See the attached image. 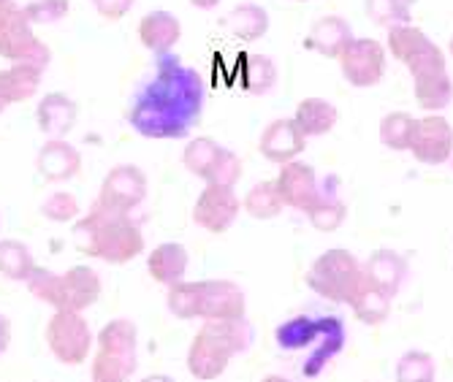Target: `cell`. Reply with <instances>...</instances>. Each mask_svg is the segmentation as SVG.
Masks as SVG:
<instances>
[{
    "label": "cell",
    "mask_w": 453,
    "mask_h": 382,
    "mask_svg": "<svg viewBox=\"0 0 453 382\" xmlns=\"http://www.w3.org/2000/svg\"><path fill=\"white\" fill-rule=\"evenodd\" d=\"M203 111V84L196 68L160 55L150 79L134 93L128 122L144 139H185Z\"/></svg>",
    "instance_id": "cell-1"
},
{
    "label": "cell",
    "mask_w": 453,
    "mask_h": 382,
    "mask_svg": "<svg viewBox=\"0 0 453 382\" xmlns=\"http://www.w3.org/2000/svg\"><path fill=\"white\" fill-rule=\"evenodd\" d=\"M73 244L88 258H98L111 266H126L144 252V233L131 215H117L104 206H93L88 218L76 220Z\"/></svg>",
    "instance_id": "cell-2"
},
{
    "label": "cell",
    "mask_w": 453,
    "mask_h": 382,
    "mask_svg": "<svg viewBox=\"0 0 453 382\" xmlns=\"http://www.w3.org/2000/svg\"><path fill=\"white\" fill-rule=\"evenodd\" d=\"M253 342V328L242 320H207L188 348V371L201 382L218 379L234 355L244 353Z\"/></svg>",
    "instance_id": "cell-3"
},
{
    "label": "cell",
    "mask_w": 453,
    "mask_h": 382,
    "mask_svg": "<svg viewBox=\"0 0 453 382\" xmlns=\"http://www.w3.org/2000/svg\"><path fill=\"white\" fill-rule=\"evenodd\" d=\"M30 295H35L38 302L50 304L55 312H85L101 299V277L90 266H71L65 274H55L50 269L35 266V271L27 279Z\"/></svg>",
    "instance_id": "cell-4"
},
{
    "label": "cell",
    "mask_w": 453,
    "mask_h": 382,
    "mask_svg": "<svg viewBox=\"0 0 453 382\" xmlns=\"http://www.w3.org/2000/svg\"><path fill=\"white\" fill-rule=\"evenodd\" d=\"M139 331L128 317L109 320L96 336V358L90 366L93 382H128L136 371Z\"/></svg>",
    "instance_id": "cell-5"
},
{
    "label": "cell",
    "mask_w": 453,
    "mask_h": 382,
    "mask_svg": "<svg viewBox=\"0 0 453 382\" xmlns=\"http://www.w3.org/2000/svg\"><path fill=\"white\" fill-rule=\"evenodd\" d=\"M304 282L312 293L320 295V299L350 307L356 302L358 290L364 287V269L353 252L334 247L323 252L320 258H315Z\"/></svg>",
    "instance_id": "cell-6"
},
{
    "label": "cell",
    "mask_w": 453,
    "mask_h": 382,
    "mask_svg": "<svg viewBox=\"0 0 453 382\" xmlns=\"http://www.w3.org/2000/svg\"><path fill=\"white\" fill-rule=\"evenodd\" d=\"M44 339H47L50 353L63 366H79V363H85L88 355H90V350H93V342H96V336L90 331L88 317H81L79 312H63V309H58L50 317L47 331H44Z\"/></svg>",
    "instance_id": "cell-7"
},
{
    "label": "cell",
    "mask_w": 453,
    "mask_h": 382,
    "mask_svg": "<svg viewBox=\"0 0 453 382\" xmlns=\"http://www.w3.org/2000/svg\"><path fill=\"white\" fill-rule=\"evenodd\" d=\"M388 50H391V57H396L399 63L407 65L413 81L445 71L442 50L413 25L388 27Z\"/></svg>",
    "instance_id": "cell-8"
},
{
    "label": "cell",
    "mask_w": 453,
    "mask_h": 382,
    "mask_svg": "<svg viewBox=\"0 0 453 382\" xmlns=\"http://www.w3.org/2000/svg\"><path fill=\"white\" fill-rule=\"evenodd\" d=\"M0 57H6L12 65H33L44 71L52 60V52L44 41H38L33 33V25L22 14V9L12 11L6 19H0Z\"/></svg>",
    "instance_id": "cell-9"
},
{
    "label": "cell",
    "mask_w": 453,
    "mask_h": 382,
    "mask_svg": "<svg viewBox=\"0 0 453 382\" xmlns=\"http://www.w3.org/2000/svg\"><path fill=\"white\" fill-rule=\"evenodd\" d=\"M147 198V174L139 165H114L104 177L98 190V206L117 211V215H131L136 206Z\"/></svg>",
    "instance_id": "cell-10"
},
{
    "label": "cell",
    "mask_w": 453,
    "mask_h": 382,
    "mask_svg": "<svg viewBox=\"0 0 453 382\" xmlns=\"http://www.w3.org/2000/svg\"><path fill=\"white\" fill-rule=\"evenodd\" d=\"M337 60L353 88H375L386 73V50L375 38H353Z\"/></svg>",
    "instance_id": "cell-11"
},
{
    "label": "cell",
    "mask_w": 453,
    "mask_h": 382,
    "mask_svg": "<svg viewBox=\"0 0 453 382\" xmlns=\"http://www.w3.org/2000/svg\"><path fill=\"white\" fill-rule=\"evenodd\" d=\"M242 211V201L231 187L207 185L196 198L193 206V223L207 233H226Z\"/></svg>",
    "instance_id": "cell-12"
},
{
    "label": "cell",
    "mask_w": 453,
    "mask_h": 382,
    "mask_svg": "<svg viewBox=\"0 0 453 382\" xmlns=\"http://www.w3.org/2000/svg\"><path fill=\"white\" fill-rule=\"evenodd\" d=\"M410 152L418 163L440 165L453 155V127L440 114H426L416 119V131L410 139Z\"/></svg>",
    "instance_id": "cell-13"
},
{
    "label": "cell",
    "mask_w": 453,
    "mask_h": 382,
    "mask_svg": "<svg viewBox=\"0 0 453 382\" xmlns=\"http://www.w3.org/2000/svg\"><path fill=\"white\" fill-rule=\"evenodd\" d=\"M247 312L244 290L231 279H201L198 317L207 320H242Z\"/></svg>",
    "instance_id": "cell-14"
},
{
    "label": "cell",
    "mask_w": 453,
    "mask_h": 382,
    "mask_svg": "<svg viewBox=\"0 0 453 382\" xmlns=\"http://www.w3.org/2000/svg\"><path fill=\"white\" fill-rule=\"evenodd\" d=\"M274 187H277V193H280L285 206L299 209V211H307L318 201V195H320L318 177L312 172V165L299 163V160H291V163L280 165V174L274 180Z\"/></svg>",
    "instance_id": "cell-15"
},
{
    "label": "cell",
    "mask_w": 453,
    "mask_h": 382,
    "mask_svg": "<svg viewBox=\"0 0 453 382\" xmlns=\"http://www.w3.org/2000/svg\"><path fill=\"white\" fill-rule=\"evenodd\" d=\"M307 147V139L302 136V131L296 127L294 119H274L264 127V134L258 139V149L266 160L285 165L296 160Z\"/></svg>",
    "instance_id": "cell-16"
},
{
    "label": "cell",
    "mask_w": 453,
    "mask_h": 382,
    "mask_svg": "<svg viewBox=\"0 0 453 382\" xmlns=\"http://www.w3.org/2000/svg\"><path fill=\"white\" fill-rule=\"evenodd\" d=\"M35 165H38V174L44 177V180H50V182H68V180H73L79 174L81 155L65 139H50L44 147L38 149Z\"/></svg>",
    "instance_id": "cell-17"
},
{
    "label": "cell",
    "mask_w": 453,
    "mask_h": 382,
    "mask_svg": "<svg viewBox=\"0 0 453 382\" xmlns=\"http://www.w3.org/2000/svg\"><path fill=\"white\" fill-rule=\"evenodd\" d=\"M76 114H79V109L65 93H50L38 101V109H35L38 131L47 134L50 139H63L73 131Z\"/></svg>",
    "instance_id": "cell-18"
},
{
    "label": "cell",
    "mask_w": 453,
    "mask_h": 382,
    "mask_svg": "<svg viewBox=\"0 0 453 382\" xmlns=\"http://www.w3.org/2000/svg\"><path fill=\"white\" fill-rule=\"evenodd\" d=\"M364 269V279L369 285L380 287L383 293H388L391 299L399 293L404 277H407V261L394 249H378L369 255V261L361 266Z\"/></svg>",
    "instance_id": "cell-19"
},
{
    "label": "cell",
    "mask_w": 453,
    "mask_h": 382,
    "mask_svg": "<svg viewBox=\"0 0 453 382\" xmlns=\"http://www.w3.org/2000/svg\"><path fill=\"white\" fill-rule=\"evenodd\" d=\"M182 35V25L169 11H152L139 22V41L152 55H172Z\"/></svg>",
    "instance_id": "cell-20"
},
{
    "label": "cell",
    "mask_w": 453,
    "mask_h": 382,
    "mask_svg": "<svg viewBox=\"0 0 453 382\" xmlns=\"http://www.w3.org/2000/svg\"><path fill=\"white\" fill-rule=\"evenodd\" d=\"M147 271L157 285H177L188 271V249L177 241H163L147 255Z\"/></svg>",
    "instance_id": "cell-21"
},
{
    "label": "cell",
    "mask_w": 453,
    "mask_h": 382,
    "mask_svg": "<svg viewBox=\"0 0 453 382\" xmlns=\"http://www.w3.org/2000/svg\"><path fill=\"white\" fill-rule=\"evenodd\" d=\"M350 41H353V30L342 17H323L310 27L304 47L323 57H340Z\"/></svg>",
    "instance_id": "cell-22"
},
{
    "label": "cell",
    "mask_w": 453,
    "mask_h": 382,
    "mask_svg": "<svg viewBox=\"0 0 453 382\" xmlns=\"http://www.w3.org/2000/svg\"><path fill=\"white\" fill-rule=\"evenodd\" d=\"M337 119H340L337 106L323 101V98H304V101H299L296 114H294V122H296V127L302 131L304 139L332 134Z\"/></svg>",
    "instance_id": "cell-23"
},
{
    "label": "cell",
    "mask_w": 453,
    "mask_h": 382,
    "mask_svg": "<svg viewBox=\"0 0 453 382\" xmlns=\"http://www.w3.org/2000/svg\"><path fill=\"white\" fill-rule=\"evenodd\" d=\"M41 73H44V71H38L33 65L14 63L12 68L0 71V96H4V101L9 106L30 101L41 88Z\"/></svg>",
    "instance_id": "cell-24"
},
{
    "label": "cell",
    "mask_w": 453,
    "mask_h": 382,
    "mask_svg": "<svg viewBox=\"0 0 453 382\" xmlns=\"http://www.w3.org/2000/svg\"><path fill=\"white\" fill-rule=\"evenodd\" d=\"M223 27L228 30V35L239 41H256L269 30V14L266 9L256 4H242L228 11V17L223 19Z\"/></svg>",
    "instance_id": "cell-25"
},
{
    "label": "cell",
    "mask_w": 453,
    "mask_h": 382,
    "mask_svg": "<svg viewBox=\"0 0 453 382\" xmlns=\"http://www.w3.org/2000/svg\"><path fill=\"white\" fill-rule=\"evenodd\" d=\"M391 295L383 293L380 287L375 285H369L364 279V287L358 290L356 295V302L350 304L353 315L364 323V325H383L388 317H391Z\"/></svg>",
    "instance_id": "cell-26"
},
{
    "label": "cell",
    "mask_w": 453,
    "mask_h": 382,
    "mask_svg": "<svg viewBox=\"0 0 453 382\" xmlns=\"http://www.w3.org/2000/svg\"><path fill=\"white\" fill-rule=\"evenodd\" d=\"M223 149H226V147H220L215 139H210V136H198V139H193V141L185 147L182 163H185V168H188V172H190L193 177H198V180H203V182H210V177H212V172H215V165H218Z\"/></svg>",
    "instance_id": "cell-27"
},
{
    "label": "cell",
    "mask_w": 453,
    "mask_h": 382,
    "mask_svg": "<svg viewBox=\"0 0 453 382\" xmlns=\"http://www.w3.org/2000/svg\"><path fill=\"white\" fill-rule=\"evenodd\" d=\"M35 271V261L27 244L19 239H4L0 241V274L12 282H27Z\"/></svg>",
    "instance_id": "cell-28"
},
{
    "label": "cell",
    "mask_w": 453,
    "mask_h": 382,
    "mask_svg": "<svg viewBox=\"0 0 453 382\" xmlns=\"http://www.w3.org/2000/svg\"><path fill=\"white\" fill-rule=\"evenodd\" d=\"M413 90H416V101L424 111L437 114L442 111L450 101H453V81L448 76V71L442 73H432L424 79L413 81Z\"/></svg>",
    "instance_id": "cell-29"
},
{
    "label": "cell",
    "mask_w": 453,
    "mask_h": 382,
    "mask_svg": "<svg viewBox=\"0 0 453 382\" xmlns=\"http://www.w3.org/2000/svg\"><path fill=\"white\" fill-rule=\"evenodd\" d=\"M307 218H310L315 231L334 233L345 223V218H348V206L334 193H320L318 201L307 209Z\"/></svg>",
    "instance_id": "cell-30"
},
{
    "label": "cell",
    "mask_w": 453,
    "mask_h": 382,
    "mask_svg": "<svg viewBox=\"0 0 453 382\" xmlns=\"http://www.w3.org/2000/svg\"><path fill=\"white\" fill-rule=\"evenodd\" d=\"M282 198L274 187V180H266V182H258L253 185L250 190H247L244 201H242V209L247 211L250 218L256 220H272L277 218L280 211H282Z\"/></svg>",
    "instance_id": "cell-31"
},
{
    "label": "cell",
    "mask_w": 453,
    "mask_h": 382,
    "mask_svg": "<svg viewBox=\"0 0 453 382\" xmlns=\"http://www.w3.org/2000/svg\"><path fill=\"white\" fill-rule=\"evenodd\" d=\"M277 79V68L266 55H242V88L253 96H264L272 90Z\"/></svg>",
    "instance_id": "cell-32"
},
{
    "label": "cell",
    "mask_w": 453,
    "mask_h": 382,
    "mask_svg": "<svg viewBox=\"0 0 453 382\" xmlns=\"http://www.w3.org/2000/svg\"><path fill=\"white\" fill-rule=\"evenodd\" d=\"M323 325H326V320L315 323L310 317H294V320H288L277 328L274 339L282 350H299V348L315 342V339L323 333Z\"/></svg>",
    "instance_id": "cell-33"
},
{
    "label": "cell",
    "mask_w": 453,
    "mask_h": 382,
    "mask_svg": "<svg viewBox=\"0 0 453 382\" xmlns=\"http://www.w3.org/2000/svg\"><path fill=\"white\" fill-rule=\"evenodd\" d=\"M416 131V117L407 111H391L383 117L380 122V141L394 149V152H404L410 149V139H413Z\"/></svg>",
    "instance_id": "cell-34"
},
{
    "label": "cell",
    "mask_w": 453,
    "mask_h": 382,
    "mask_svg": "<svg viewBox=\"0 0 453 382\" xmlns=\"http://www.w3.org/2000/svg\"><path fill=\"white\" fill-rule=\"evenodd\" d=\"M201 304V282H177L166 293V307L177 320H196Z\"/></svg>",
    "instance_id": "cell-35"
},
{
    "label": "cell",
    "mask_w": 453,
    "mask_h": 382,
    "mask_svg": "<svg viewBox=\"0 0 453 382\" xmlns=\"http://www.w3.org/2000/svg\"><path fill=\"white\" fill-rule=\"evenodd\" d=\"M434 355L424 350H410L396 363V382H434Z\"/></svg>",
    "instance_id": "cell-36"
},
{
    "label": "cell",
    "mask_w": 453,
    "mask_h": 382,
    "mask_svg": "<svg viewBox=\"0 0 453 382\" xmlns=\"http://www.w3.org/2000/svg\"><path fill=\"white\" fill-rule=\"evenodd\" d=\"M366 14L383 27H396L410 17V0H366Z\"/></svg>",
    "instance_id": "cell-37"
},
{
    "label": "cell",
    "mask_w": 453,
    "mask_h": 382,
    "mask_svg": "<svg viewBox=\"0 0 453 382\" xmlns=\"http://www.w3.org/2000/svg\"><path fill=\"white\" fill-rule=\"evenodd\" d=\"M79 201L73 193H65V190H58L52 193L44 203H41V215L52 223H71L79 218Z\"/></svg>",
    "instance_id": "cell-38"
},
{
    "label": "cell",
    "mask_w": 453,
    "mask_h": 382,
    "mask_svg": "<svg viewBox=\"0 0 453 382\" xmlns=\"http://www.w3.org/2000/svg\"><path fill=\"white\" fill-rule=\"evenodd\" d=\"M68 9H71L68 0H30L22 9V14L27 17L30 25H52L60 22L68 14Z\"/></svg>",
    "instance_id": "cell-39"
},
{
    "label": "cell",
    "mask_w": 453,
    "mask_h": 382,
    "mask_svg": "<svg viewBox=\"0 0 453 382\" xmlns=\"http://www.w3.org/2000/svg\"><path fill=\"white\" fill-rule=\"evenodd\" d=\"M239 180H242V160H239V155H234L231 149H223V155H220V160H218V165H215V172H212L207 185L231 187L234 190V185Z\"/></svg>",
    "instance_id": "cell-40"
},
{
    "label": "cell",
    "mask_w": 453,
    "mask_h": 382,
    "mask_svg": "<svg viewBox=\"0 0 453 382\" xmlns=\"http://www.w3.org/2000/svg\"><path fill=\"white\" fill-rule=\"evenodd\" d=\"M93 4L104 19H122L131 11V6L136 4V0H93Z\"/></svg>",
    "instance_id": "cell-41"
},
{
    "label": "cell",
    "mask_w": 453,
    "mask_h": 382,
    "mask_svg": "<svg viewBox=\"0 0 453 382\" xmlns=\"http://www.w3.org/2000/svg\"><path fill=\"white\" fill-rule=\"evenodd\" d=\"M12 345V320L6 315H0V355H4Z\"/></svg>",
    "instance_id": "cell-42"
},
{
    "label": "cell",
    "mask_w": 453,
    "mask_h": 382,
    "mask_svg": "<svg viewBox=\"0 0 453 382\" xmlns=\"http://www.w3.org/2000/svg\"><path fill=\"white\" fill-rule=\"evenodd\" d=\"M19 6L14 4V0H0V19H6L12 11H17Z\"/></svg>",
    "instance_id": "cell-43"
},
{
    "label": "cell",
    "mask_w": 453,
    "mask_h": 382,
    "mask_svg": "<svg viewBox=\"0 0 453 382\" xmlns=\"http://www.w3.org/2000/svg\"><path fill=\"white\" fill-rule=\"evenodd\" d=\"M139 382H174L169 374H147V377H142Z\"/></svg>",
    "instance_id": "cell-44"
},
{
    "label": "cell",
    "mask_w": 453,
    "mask_h": 382,
    "mask_svg": "<svg viewBox=\"0 0 453 382\" xmlns=\"http://www.w3.org/2000/svg\"><path fill=\"white\" fill-rule=\"evenodd\" d=\"M190 4L196 6V9H215L220 0H190Z\"/></svg>",
    "instance_id": "cell-45"
},
{
    "label": "cell",
    "mask_w": 453,
    "mask_h": 382,
    "mask_svg": "<svg viewBox=\"0 0 453 382\" xmlns=\"http://www.w3.org/2000/svg\"><path fill=\"white\" fill-rule=\"evenodd\" d=\"M261 382H291V379L282 377V374H269V377H264Z\"/></svg>",
    "instance_id": "cell-46"
},
{
    "label": "cell",
    "mask_w": 453,
    "mask_h": 382,
    "mask_svg": "<svg viewBox=\"0 0 453 382\" xmlns=\"http://www.w3.org/2000/svg\"><path fill=\"white\" fill-rule=\"evenodd\" d=\"M6 109H9V103H6V101H4V96H0V114H4V111H6Z\"/></svg>",
    "instance_id": "cell-47"
},
{
    "label": "cell",
    "mask_w": 453,
    "mask_h": 382,
    "mask_svg": "<svg viewBox=\"0 0 453 382\" xmlns=\"http://www.w3.org/2000/svg\"><path fill=\"white\" fill-rule=\"evenodd\" d=\"M448 50H450V57H453V35H450V44H448Z\"/></svg>",
    "instance_id": "cell-48"
},
{
    "label": "cell",
    "mask_w": 453,
    "mask_h": 382,
    "mask_svg": "<svg viewBox=\"0 0 453 382\" xmlns=\"http://www.w3.org/2000/svg\"><path fill=\"white\" fill-rule=\"evenodd\" d=\"M299 4H307V0H299Z\"/></svg>",
    "instance_id": "cell-49"
}]
</instances>
